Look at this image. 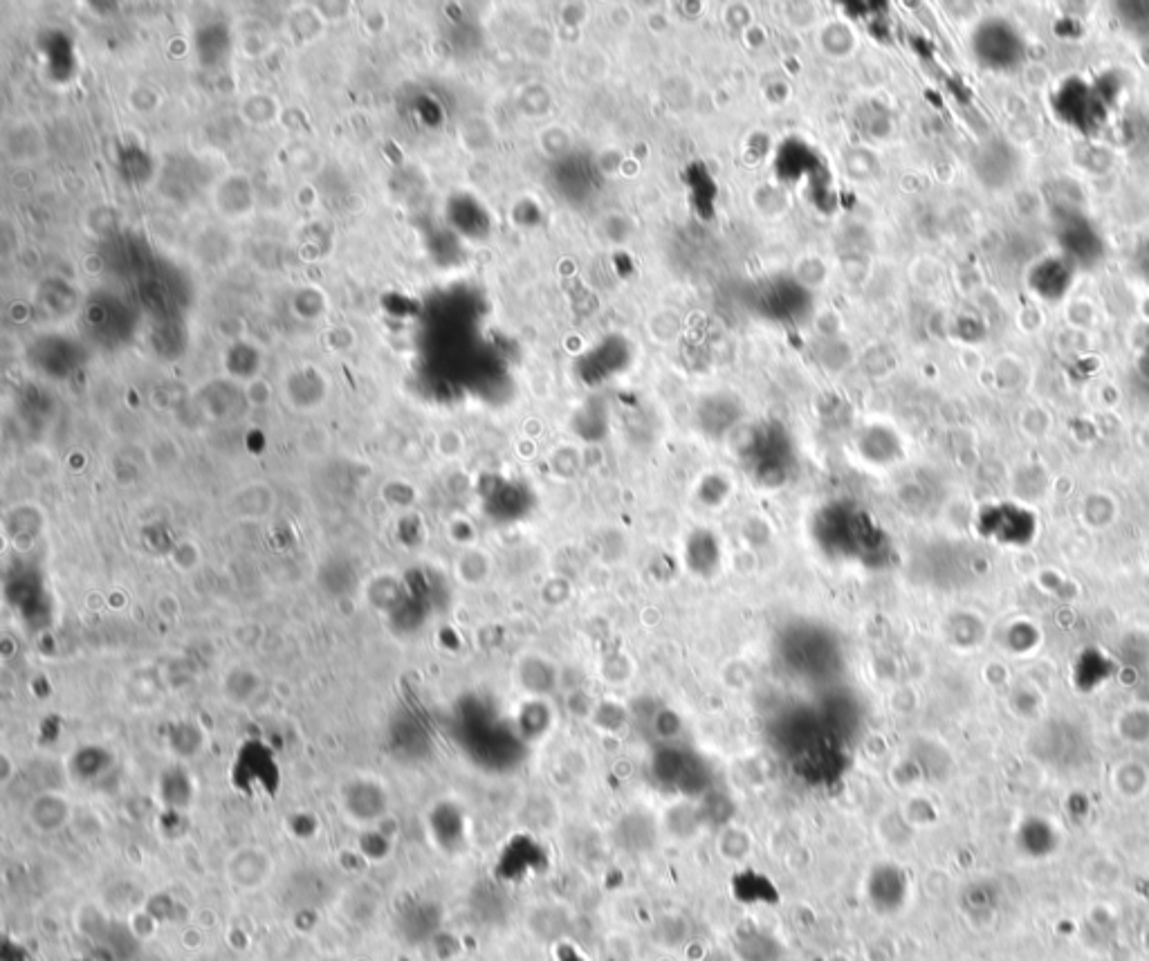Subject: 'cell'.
Listing matches in <instances>:
<instances>
[{
  "mask_svg": "<svg viewBox=\"0 0 1149 961\" xmlns=\"http://www.w3.org/2000/svg\"><path fill=\"white\" fill-rule=\"evenodd\" d=\"M339 809L360 827H373L389 811V791L371 775H357L339 789Z\"/></svg>",
  "mask_w": 1149,
  "mask_h": 961,
  "instance_id": "6da1fadb",
  "label": "cell"
},
{
  "mask_svg": "<svg viewBox=\"0 0 1149 961\" xmlns=\"http://www.w3.org/2000/svg\"><path fill=\"white\" fill-rule=\"evenodd\" d=\"M274 876V858L259 845L238 847L225 860V878L232 890L252 894L263 890Z\"/></svg>",
  "mask_w": 1149,
  "mask_h": 961,
  "instance_id": "7a4b0ae2",
  "label": "cell"
},
{
  "mask_svg": "<svg viewBox=\"0 0 1149 961\" xmlns=\"http://www.w3.org/2000/svg\"><path fill=\"white\" fill-rule=\"evenodd\" d=\"M25 816L36 834L52 836L70 825L72 816H75V807H72L66 793L43 791L34 795L30 804H27Z\"/></svg>",
  "mask_w": 1149,
  "mask_h": 961,
  "instance_id": "3957f363",
  "label": "cell"
},
{
  "mask_svg": "<svg viewBox=\"0 0 1149 961\" xmlns=\"http://www.w3.org/2000/svg\"><path fill=\"white\" fill-rule=\"evenodd\" d=\"M977 54L992 68H1010L1022 57V41L1006 23H986L977 36Z\"/></svg>",
  "mask_w": 1149,
  "mask_h": 961,
  "instance_id": "277c9868",
  "label": "cell"
},
{
  "mask_svg": "<svg viewBox=\"0 0 1149 961\" xmlns=\"http://www.w3.org/2000/svg\"><path fill=\"white\" fill-rule=\"evenodd\" d=\"M259 676L254 672H247L241 670V667H234L232 672L225 676L223 681V692L227 701H232V706H245V703H250L256 692H259Z\"/></svg>",
  "mask_w": 1149,
  "mask_h": 961,
  "instance_id": "5b68a950",
  "label": "cell"
},
{
  "mask_svg": "<svg viewBox=\"0 0 1149 961\" xmlns=\"http://www.w3.org/2000/svg\"><path fill=\"white\" fill-rule=\"evenodd\" d=\"M447 961H474V959H467V957H454V959H447Z\"/></svg>",
  "mask_w": 1149,
  "mask_h": 961,
  "instance_id": "8992f818",
  "label": "cell"
}]
</instances>
